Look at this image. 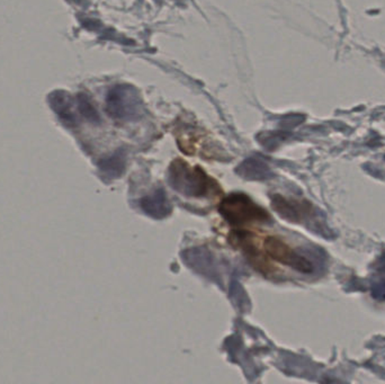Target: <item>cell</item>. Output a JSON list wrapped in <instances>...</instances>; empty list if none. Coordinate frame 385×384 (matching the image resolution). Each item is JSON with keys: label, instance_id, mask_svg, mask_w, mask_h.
<instances>
[{"label": "cell", "instance_id": "2", "mask_svg": "<svg viewBox=\"0 0 385 384\" xmlns=\"http://www.w3.org/2000/svg\"><path fill=\"white\" fill-rule=\"evenodd\" d=\"M219 211L232 224H251V222H266L268 221V213L245 194H231L222 201Z\"/></svg>", "mask_w": 385, "mask_h": 384}, {"label": "cell", "instance_id": "1", "mask_svg": "<svg viewBox=\"0 0 385 384\" xmlns=\"http://www.w3.org/2000/svg\"><path fill=\"white\" fill-rule=\"evenodd\" d=\"M169 179L173 187L186 197H212L221 192L218 183L202 168L191 167L180 159L171 165Z\"/></svg>", "mask_w": 385, "mask_h": 384}, {"label": "cell", "instance_id": "3", "mask_svg": "<svg viewBox=\"0 0 385 384\" xmlns=\"http://www.w3.org/2000/svg\"><path fill=\"white\" fill-rule=\"evenodd\" d=\"M264 251L275 260L290 266L302 273H312L314 264L307 257L294 251L290 244L278 237L269 235L264 239Z\"/></svg>", "mask_w": 385, "mask_h": 384}, {"label": "cell", "instance_id": "7", "mask_svg": "<svg viewBox=\"0 0 385 384\" xmlns=\"http://www.w3.org/2000/svg\"><path fill=\"white\" fill-rule=\"evenodd\" d=\"M239 173L242 176H247L248 178H264L268 176L269 168L260 159L250 158L240 166Z\"/></svg>", "mask_w": 385, "mask_h": 384}, {"label": "cell", "instance_id": "4", "mask_svg": "<svg viewBox=\"0 0 385 384\" xmlns=\"http://www.w3.org/2000/svg\"><path fill=\"white\" fill-rule=\"evenodd\" d=\"M108 112L117 119L133 117L139 113V99L130 87H115L108 94Z\"/></svg>", "mask_w": 385, "mask_h": 384}, {"label": "cell", "instance_id": "5", "mask_svg": "<svg viewBox=\"0 0 385 384\" xmlns=\"http://www.w3.org/2000/svg\"><path fill=\"white\" fill-rule=\"evenodd\" d=\"M273 208L278 215L291 222H300L310 209V206L298 201L289 200L285 197L276 195L273 199Z\"/></svg>", "mask_w": 385, "mask_h": 384}, {"label": "cell", "instance_id": "6", "mask_svg": "<svg viewBox=\"0 0 385 384\" xmlns=\"http://www.w3.org/2000/svg\"><path fill=\"white\" fill-rule=\"evenodd\" d=\"M141 208L146 215L157 219L169 215L171 210V203L168 202L167 197L162 190H158L149 197H144V200L141 201Z\"/></svg>", "mask_w": 385, "mask_h": 384}]
</instances>
